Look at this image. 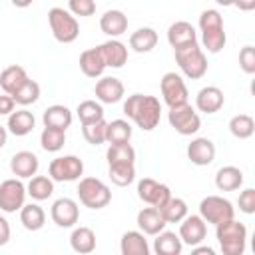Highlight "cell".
I'll list each match as a JSON object with an SVG mask.
<instances>
[{
	"label": "cell",
	"mask_w": 255,
	"mask_h": 255,
	"mask_svg": "<svg viewBox=\"0 0 255 255\" xmlns=\"http://www.w3.org/2000/svg\"><path fill=\"white\" fill-rule=\"evenodd\" d=\"M124 114L143 131H151L157 128L161 120V104L155 96L147 94H131L124 102Z\"/></svg>",
	"instance_id": "1"
},
{
	"label": "cell",
	"mask_w": 255,
	"mask_h": 255,
	"mask_svg": "<svg viewBox=\"0 0 255 255\" xmlns=\"http://www.w3.org/2000/svg\"><path fill=\"white\" fill-rule=\"evenodd\" d=\"M199 32H201V44L209 54H217L225 48L227 36L223 28V18L217 10L207 8L199 14Z\"/></svg>",
	"instance_id": "2"
},
{
	"label": "cell",
	"mask_w": 255,
	"mask_h": 255,
	"mask_svg": "<svg viewBox=\"0 0 255 255\" xmlns=\"http://www.w3.org/2000/svg\"><path fill=\"white\" fill-rule=\"evenodd\" d=\"M215 237L223 255H241L247 245V227L233 217L215 225Z\"/></svg>",
	"instance_id": "3"
},
{
	"label": "cell",
	"mask_w": 255,
	"mask_h": 255,
	"mask_svg": "<svg viewBox=\"0 0 255 255\" xmlns=\"http://www.w3.org/2000/svg\"><path fill=\"white\" fill-rule=\"evenodd\" d=\"M173 56H175V62H177L181 74L187 76L189 80H199L207 74V58L197 42L175 48Z\"/></svg>",
	"instance_id": "4"
},
{
	"label": "cell",
	"mask_w": 255,
	"mask_h": 255,
	"mask_svg": "<svg viewBox=\"0 0 255 255\" xmlns=\"http://www.w3.org/2000/svg\"><path fill=\"white\" fill-rule=\"evenodd\" d=\"M48 24H50L54 38L62 44H72L80 34V24H78L76 16L58 6L48 10Z\"/></svg>",
	"instance_id": "5"
},
{
	"label": "cell",
	"mask_w": 255,
	"mask_h": 255,
	"mask_svg": "<svg viewBox=\"0 0 255 255\" xmlns=\"http://www.w3.org/2000/svg\"><path fill=\"white\" fill-rule=\"evenodd\" d=\"M76 191H78L80 203L88 209H102L112 201L110 187L98 177H82Z\"/></svg>",
	"instance_id": "6"
},
{
	"label": "cell",
	"mask_w": 255,
	"mask_h": 255,
	"mask_svg": "<svg viewBox=\"0 0 255 255\" xmlns=\"http://www.w3.org/2000/svg\"><path fill=\"white\" fill-rule=\"evenodd\" d=\"M199 215L203 217L205 223L217 225V223H223L227 219H233L235 207L229 199H225L221 195H207L199 203Z\"/></svg>",
	"instance_id": "7"
},
{
	"label": "cell",
	"mask_w": 255,
	"mask_h": 255,
	"mask_svg": "<svg viewBox=\"0 0 255 255\" xmlns=\"http://www.w3.org/2000/svg\"><path fill=\"white\" fill-rule=\"evenodd\" d=\"M167 122L169 126L179 133V135H193L199 131L201 128V118L195 112V108H191L189 104H181L175 108H169L167 112Z\"/></svg>",
	"instance_id": "8"
},
{
	"label": "cell",
	"mask_w": 255,
	"mask_h": 255,
	"mask_svg": "<svg viewBox=\"0 0 255 255\" xmlns=\"http://www.w3.org/2000/svg\"><path fill=\"white\" fill-rule=\"evenodd\" d=\"M48 175L54 181H78L84 175V161L78 155L54 157L48 165Z\"/></svg>",
	"instance_id": "9"
},
{
	"label": "cell",
	"mask_w": 255,
	"mask_h": 255,
	"mask_svg": "<svg viewBox=\"0 0 255 255\" xmlns=\"http://www.w3.org/2000/svg\"><path fill=\"white\" fill-rule=\"evenodd\" d=\"M26 185L20 181V177L4 179L0 183V211L4 213H16L22 209L26 201Z\"/></svg>",
	"instance_id": "10"
},
{
	"label": "cell",
	"mask_w": 255,
	"mask_h": 255,
	"mask_svg": "<svg viewBox=\"0 0 255 255\" xmlns=\"http://www.w3.org/2000/svg\"><path fill=\"white\" fill-rule=\"evenodd\" d=\"M159 90H161V96H163V102L169 106V108H175V106H181V104H187V86L183 82V78L175 72H167L163 74L161 82H159Z\"/></svg>",
	"instance_id": "11"
},
{
	"label": "cell",
	"mask_w": 255,
	"mask_h": 255,
	"mask_svg": "<svg viewBox=\"0 0 255 255\" xmlns=\"http://www.w3.org/2000/svg\"><path fill=\"white\" fill-rule=\"evenodd\" d=\"M137 197L147 205L161 207L171 197V189L165 183H159L151 177H143L137 181Z\"/></svg>",
	"instance_id": "12"
},
{
	"label": "cell",
	"mask_w": 255,
	"mask_h": 255,
	"mask_svg": "<svg viewBox=\"0 0 255 255\" xmlns=\"http://www.w3.org/2000/svg\"><path fill=\"white\" fill-rule=\"evenodd\" d=\"M50 217L52 221L58 225V227H74L80 219V207L74 199L70 197H60L52 203V209H50Z\"/></svg>",
	"instance_id": "13"
},
{
	"label": "cell",
	"mask_w": 255,
	"mask_h": 255,
	"mask_svg": "<svg viewBox=\"0 0 255 255\" xmlns=\"http://www.w3.org/2000/svg\"><path fill=\"white\" fill-rule=\"evenodd\" d=\"M179 239L181 243L193 247V245H199L205 241L207 237V223L203 221L201 215H185L181 221H179Z\"/></svg>",
	"instance_id": "14"
},
{
	"label": "cell",
	"mask_w": 255,
	"mask_h": 255,
	"mask_svg": "<svg viewBox=\"0 0 255 255\" xmlns=\"http://www.w3.org/2000/svg\"><path fill=\"white\" fill-rule=\"evenodd\" d=\"M94 94L100 100V104H118L124 98L126 88H124L122 80H118L114 76H104L102 80L96 82Z\"/></svg>",
	"instance_id": "15"
},
{
	"label": "cell",
	"mask_w": 255,
	"mask_h": 255,
	"mask_svg": "<svg viewBox=\"0 0 255 255\" xmlns=\"http://www.w3.org/2000/svg\"><path fill=\"white\" fill-rule=\"evenodd\" d=\"M187 159L193 165H209L215 159V143L209 137H195L187 145Z\"/></svg>",
	"instance_id": "16"
},
{
	"label": "cell",
	"mask_w": 255,
	"mask_h": 255,
	"mask_svg": "<svg viewBox=\"0 0 255 255\" xmlns=\"http://www.w3.org/2000/svg\"><path fill=\"white\" fill-rule=\"evenodd\" d=\"M38 167H40V161H38L36 153L26 151V149L16 151L10 159V171L20 179H30L32 175H36Z\"/></svg>",
	"instance_id": "17"
},
{
	"label": "cell",
	"mask_w": 255,
	"mask_h": 255,
	"mask_svg": "<svg viewBox=\"0 0 255 255\" xmlns=\"http://www.w3.org/2000/svg\"><path fill=\"white\" fill-rule=\"evenodd\" d=\"M225 104V96L217 86H205L195 96V108L203 114H217Z\"/></svg>",
	"instance_id": "18"
},
{
	"label": "cell",
	"mask_w": 255,
	"mask_h": 255,
	"mask_svg": "<svg viewBox=\"0 0 255 255\" xmlns=\"http://www.w3.org/2000/svg\"><path fill=\"white\" fill-rule=\"evenodd\" d=\"M167 42L175 50V48L197 42V32H195L193 24H189L185 20H177L167 28Z\"/></svg>",
	"instance_id": "19"
},
{
	"label": "cell",
	"mask_w": 255,
	"mask_h": 255,
	"mask_svg": "<svg viewBox=\"0 0 255 255\" xmlns=\"http://www.w3.org/2000/svg\"><path fill=\"white\" fill-rule=\"evenodd\" d=\"M100 30L110 38H120L128 30V16L122 10H106L100 18Z\"/></svg>",
	"instance_id": "20"
},
{
	"label": "cell",
	"mask_w": 255,
	"mask_h": 255,
	"mask_svg": "<svg viewBox=\"0 0 255 255\" xmlns=\"http://www.w3.org/2000/svg\"><path fill=\"white\" fill-rule=\"evenodd\" d=\"M100 52L104 56L106 68H122L128 62V48L118 38H110L108 42L100 44Z\"/></svg>",
	"instance_id": "21"
},
{
	"label": "cell",
	"mask_w": 255,
	"mask_h": 255,
	"mask_svg": "<svg viewBox=\"0 0 255 255\" xmlns=\"http://www.w3.org/2000/svg\"><path fill=\"white\" fill-rule=\"evenodd\" d=\"M137 227H139V231L141 233H145V235H157L159 231H163L165 229V219L161 217V213H159V209L157 207H153V205H149V207H143L139 213H137Z\"/></svg>",
	"instance_id": "22"
},
{
	"label": "cell",
	"mask_w": 255,
	"mask_h": 255,
	"mask_svg": "<svg viewBox=\"0 0 255 255\" xmlns=\"http://www.w3.org/2000/svg\"><path fill=\"white\" fill-rule=\"evenodd\" d=\"M80 70L84 72V76L88 78H100L106 70V62L104 56L100 52V46L96 48H88L80 54Z\"/></svg>",
	"instance_id": "23"
},
{
	"label": "cell",
	"mask_w": 255,
	"mask_h": 255,
	"mask_svg": "<svg viewBox=\"0 0 255 255\" xmlns=\"http://www.w3.org/2000/svg\"><path fill=\"white\" fill-rule=\"evenodd\" d=\"M34 126H36V118H34V114L28 112L26 108L12 112V114L8 116V124H6L8 131H10L12 135H18V137L28 135V133L34 129Z\"/></svg>",
	"instance_id": "24"
},
{
	"label": "cell",
	"mask_w": 255,
	"mask_h": 255,
	"mask_svg": "<svg viewBox=\"0 0 255 255\" xmlns=\"http://www.w3.org/2000/svg\"><path fill=\"white\" fill-rule=\"evenodd\" d=\"M243 185V171L235 165H223L215 173V187L219 191H235Z\"/></svg>",
	"instance_id": "25"
},
{
	"label": "cell",
	"mask_w": 255,
	"mask_h": 255,
	"mask_svg": "<svg viewBox=\"0 0 255 255\" xmlns=\"http://www.w3.org/2000/svg\"><path fill=\"white\" fill-rule=\"evenodd\" d=\"M122 255H149V245L145 233L141 231H126L120 241Z\"/></svg>",
	"instance_id": "26"
},
{
	"label": "cell",
	"mask_w": 255,
	"mask_h": 255,
	"mask_svg": "<svg viewBox=\"0 0 255 255\" xmlns=\"http://www.w3.org/2000/svg\"><path fill=\"white\" fill-rule=\"evenodd\" d=\"M42 122H44L46 128H56V129H64L66 131L72 126V112L62 104H54V106L44 110Z\"/></svg>",
	"instance_id": "27"
},
{
	"label": "cell",
	"mask_w": 255,
	"mask_h": 255,
	"mask_svg": "<svg viewBox=\"0 0 255 255\" xmlns=\"http://www.w3.org/2000/svg\"><path fill=\"white\" fill-rule=\"evenodd\" d=\"M157 46V32L149 26L137 28L135 32H131L129 36V48L137 54H147Z\"/></svg>",
	"instance_id": "28"
},
{
	"label": "cell",
	"mask_w": 255,
	"mask_h": 255,
	"mask_svg": "<svg viewBox=\"0 0 255 255\" xmlns=\"http://www.w3.org/2000/svg\"><path fill=\"white\" fill-rule=\"evenodd\" d=\"M153 237V251L157 255H179L183 249L179 235H175L173 231H159Z\"/></svg>",
	"instance_id": "29"
},
{
	"label": "cell",
	"mask_w": 255,
	"mask_h": 255,
	"mask_svg": "<svg viewBox=\"0 0 255 255\" xmlns=\"http://www.w3.org/2000/svg\"><path fill=\"white\" fill-rule=\"evenodd\" d=\"M20 223L28 231H40L46 223V213L38 203H24L20 209Z\"/></svg>",
	"instance_id": "30"
},
{
	"label": "cell",
	"mask_w": 255,
	"mask_h": 255,
	"mask_svg": "<svg viewBox=\"0 0 255 255\" xmlns=\"http://www.w3.org/2000/svg\"><path fill=\"white\" fill-rule=\"evenodd\" d=\"M28 80V74H26V70L22 68V66H8V68H4L2 70V74H0V88H2V92L4 94H14L24 82Z\"/></svg>",
	"instance_id": "31"
},
{
	"label": "cell",
	"mask_w": 255,
	"mask_h": 255,
	"mask_svg": "<svg viewBox=\"0 0 255 255\" xmlns=\"http://www.w3.org/2000/svg\"><path fill=\"white\" fill-rule=\"evenodd\" d=\"M70 247L82 255L92 253L96 249V233L90 227H76L70 235Z\"/></svg>",
	"instance_id": "32"
},
{
	"label": "cell",
	"mask_w": 255,
	"mask_h": 255,
	"mask_svg": "<svg viewBox=\"0 0 255 255\" xmlns=\"http://www.w3.org/2000/svg\"><path fill=\"white\" fill-rule=\"evenodd\" d=\"M26 193L34 201H44L54 193V179L50 175H32L26 185Z\"/></svg>",
	"instance_id": "33"
},
{
	"label": "cell",
	"mask_w": 255,
	"mask_h": 255,
	"mask_svg": "<svg viewBox=\"0 0 255 255\" xmlns=\"http://www.w3.org/2000/svg\"><path fill=\"white\" fill-rule=\"evenodd\" d=\"M131 124L128 120H112L106 128V141L108 143H128L131 139Z\"/></svg>",
	"instance_id": "34"
},
{
	"label": "cell",
	"mask_w": 255,
	"mask_h": 255,
	"mask_svg": "<svg viewBox=\"0 0 255 255\" xmlns=\"http://www.w3.org/2000/svg\"><path fill=\"white\" fill-rule=\"evenodd\" d=\"M165 223H179L187 215V203L181 197H169L161 207H157Z\"/></svg>",
	"instance_id": "35"
},
{
	"label": "cell",
	"mask_w": 255,
	"mask_h": 255,
	"mask_svg": "<svg viewBox=\"0 0 255 255\" xmlns=\"http://www.w3.org/2000/svg\"><path fill=\"white\" fill-rule=\"evenodd\" d=\"M229 131L237 139H247L255 131V122L249 114H237L229 120Z\"/></svg>",
	"instance_id": "36"
},
{
	"label": "cell",
	"mask_w": 255,
	"mask_h": 255,
	"mask_svg": "<svg viewBox=\"0 0 255 255\" xmlns=\"http://www.w3.org/2000/svg\"><path fill=\"white\" fill-rule=\"evenodd\" d=\"M66 143V131L64 129H56V128H46L42 129L40 133V145L44 151H50V153H56L64 147Z\"/></svg>",
	"instance_id": "37"
},
{
	"label": "cell",
	"mask_w": 255,
	"mask_h": 255,
	"mask_svg": "<svg viewBox=\"0 0 255 255\" xmlns=\"http://www.w3.org/2000/svg\"><path fill=\"white\" fill-rule=\"evenodd\" d=\"M108 165L112 163H135V149L128 143H110L106 151Z\"/></svg>",
	"instance_id": "38"
},
{
	"label": "cell",
	"mask_w": 255,
	"mask_h": 255,
	"mask_svg": "<svg viewBox=\"0 0 255 255\" xmlns=\"http://www.w3.org/2000/svg\"><path fill=\"white\" fill-rule=\"evenodd\" d=\"M110 179L118 187H126L135 179V163H112L108 167Z\"/></svg>",
	"instance_id": "39"
},
{
	"label": "cell",
	"mask_w": 255,
	"mask_h": 255,
	"mask_svg": "<svg viewBox=\"0 0 255 255\" xmlns=\"http://www.w3.org/2000/svg\"><path fill=\"white\" fill-rule=\"evenodd\" d=\"M76 114H78L80 124L84 126V124H92V122L102 120V118H104V108H102V104L96 102V100H84V102L78 104Z\"/></svg>",
	"instance_id": "40"
},
{
	"label": "cell",
	"mask_w": 255,
	"mask_h": 255,
	"mask_svg": "<svg viewBox=\"0 0 255 255\" xmlns=\"http://www.w3.org/2000/svg\"><path fill=\"white\" fill-rule=\"evenodd\" d=\"M12 98H14V102H16L18 106H30V104H34V102H38V98H40V84L28 78V80L12 94Z\"/></svg>",
	"instance_id": "41"
},
{
	"label": "cell",
	"mask_w": 255,
	"mask_h": 255,
	"mask_svg": "<svg viewBox=\"0 0 255 255\" xmlns=\"http://www.w3.org/2000/svg\"><path fill=\"white\" fill-rule=\"evenodd\" d=\"M106 128H108V122L102 118L98 122H92V124H84L82 126V135L88 143L92 145H100L106 141Z\"/></svg>",
	"instance_id": "42"
},
{
	"label": "cell",
	"mask_w": 255,
	"mask_h": 255,
	"mask_svg": "<svg viewBox=\"0 0 255 255\" xmlns=\"http://www.w3.org/2000/svg\"><path fill=\"white\" fill-rule=\"evenodd\" d=\"M68 8L74 16H94L96 14V2L94 0H68Z\"/></svg>",
	"instance_id": "43"
},
{
	"label": "cell",
	"mask_w": 255,
	"mask_h": 255,
	"mask_svg": "<svg viewBox=\"0 0 255 255\" xmlns=\"http://www.w3.org/2000/svg\"><path fill=\"white\" fill-rule=\"evenodd\" d=\"M239 66L247 76L255 74V48L253 46H243L239 52Z\"/></svg>",
	"instance_id": "44"
},
{
	"label": "cell",
	"mask_w": 255,
	"mask_h": 255,
	"mask_svg": "<svg viewBox=\"0 0 255 255\" xmlns=\"http://www.w3.org/2000/svg\"><path fill=\"white\" fill-rule=\"evenodd\" d=\"M237 205H239V211H243L247 215H253L255 213V189L253 187H245L239 193Z\"/></svg>",
	"instance_id": "45"
},
{
	"label": "cell",
	"mask_w": 255,
	"mask_h": 255,
	"mask_svg": "<svg viewBox=\"0 0 255 255\" xmlns=\"http://www.w3.org/2000/svg\"><path fill=\"white\" fill-rule=\"evenodd\" d=\"M14 106H16V102H14V98L10 94H2L0 96V116H10L14 112Z\"/></svg>",
	"instance_id": "46"
},
{
	"label": "cell",
	"mask_w": 255,
	"mask_h": 255,
	"mask_svg": "<svg viewBox=\"0 0 255 255\" xmlns=\"http://www.w3.org/2000/svg\"><path fill=\"white\" fill-rule=\"evenodd\" d=\"M10 241V223L4 215H0V247H4Z\"/></svg>",
	"instance_id": "47"
},
{
	"label": "cell",
	"mask_w": 255,
	"mask_h": 255,
	"mask_svg": "<svg viewBox=\"0 0 255 255\" xmlns=\"http://www.w3.org/2000/svg\"><path fill=\"white\" fill-rule=\"evenodd\" d=\"M233 6H237L243 12H251L255 10V0H233Z\"/></svg>",
	"instance_id": "48"
},
{
	"label": "cell",
	"mask_w": 255,
	"mask_h": 255,
	"mask_svg": "<svg viewBox=\"0 0 255 255\" xmlns=\"http://www.w3.org/2000/svg\"><path fill=\"white\" fill-rule=\"evenodd\" d=\"M191 251H193V255H213V253H215L209 245H201V243H199V245H193Z\"/></svg>",
	"instance_id": "49"
},
{
	"label": "cell",
	"mask_w": 255,
	"mask_h": 255,
	"mask_svg": "<svg viewBox=\"0 0 255 255\" xmlns=\"http://www.w3.org/2000/svg\"><path fill=\"white\" fill-rule=\"evenodd\" d=\"M6 141H8V129L4 126H0V149L6 145Z\"/></svg>",
	"instance_id": "50"
},
{
	"label": "cell",
	"mask_w": 255,
	"mask_h": 255,
	"mask_svg": "<svg viewBox=\"0 0 255 255\" xmlns=\"http://www.w3.org/2000/svg\"><path fill=\"white\" fill-rule=\"evenodd\" d=\"M10 2H12L16 8H28V6H30L34 0H10Z\"/></svg>",
	"instance_id": "51"
},
{
	"label": "cell",
	"mask_w": 255,
	"mask_h": 255,
	"mask_svg": "<svg viewBox=\"0 0 255 255\" xmlns=\"http://www.w3.org/2000/svg\"><path fill=\"white\" fill-rule=\"evenodd\" d=\"M215 2H217L219 6H223V8H225V6H233V0H215Z\"/></svg>",
	"instance_id": "52"
}]
</instances>
